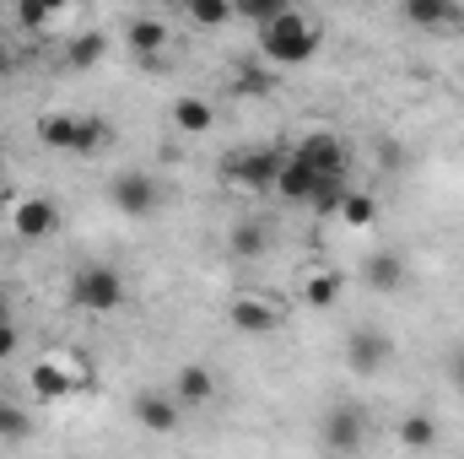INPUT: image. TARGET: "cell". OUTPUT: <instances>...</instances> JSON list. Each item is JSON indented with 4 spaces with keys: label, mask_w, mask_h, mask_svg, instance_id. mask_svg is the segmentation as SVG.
<instances>
[{
    "label": "cell",
    "mask_w": 464,
    "mask_h": 459,
    "mask_svg": "<svg viewBox=\"0 0 464 459\" xmlns=\"http://www.w3.org/2000/svg\"><path fill=\"white\" fill-rule=\"evenodd\" d=\"M319 44H324L319 22L308 11H297V5H286L270 27H259V54L270 65H308L319 54Z\"/></svg>",
    "instance_id": "6da1fadb"
},
{
    "label": "cell",
    "mask_w": 464,
    "mask_h": 459,
    "mask_svg": "<svg viewBox=\"0 0 464 459\" xmlns=\"http://www.w3.org/2000/svg\"><path fill=\"white\" fill-rule=\"evenodd\" d=\"M65 303H71L76 314H114L119 303H124V276H119V265H109V259L76 265V270H71V287H65Z\"/></svg>",
    "instance_id": "7a4b0ae2"
},
{
    "label": "cell",
    "mask_w": 464,
    "mask_h": 459,
    "mask_svg": "<svg viewBox=\"0 0 464 459\" xmlns=\"http://www.w3.org/2000/svg\"><path fill=\"white\" fill-rule=\"evenodd\" d=\"M281 162H286L281 146H243V151H227V157H222V173H227V184H237V190L265 195V190H276Z\"/></svg>",
    "instance_id": "3957f363"
},
{
    "label": "cell",
    "mask_w": 464,
    "mask_h": 459,
    "mask_svg": "<svg viewBox=\"0 0 464 459\" xmlns=\"http://www.w3.org/2000/svg\"><path fill=\"white\" fill-rule=\"evenodd\" d=\"M109 200H114L119 217L146 222V217L162 211V184H157V173H146V168H124V173H114V184H109Z\"/></svg>",
    "instance_id": "277c9868"
},
{
    "label": "cell",
    "mask_w": 464,
    "mask_h": 459,
    "mask_svg": "<svg viewBox=\"0 0 464 459\" xmlns=\"http://www.w3.org/2000/svg\"><path fill=\"white\" fill-rule=\"evenodd\" d=\"M286 157H292V162H303L319 184H324V179H346V168H351L346 141H341L335 130H308V135H303Z\"/></svg>",
    "instance_id": "5b68a950"
},
{
    "label": "cell",
    "mask_w": 464,
    "mask_h": 459,
    "mask_svg": "<svg viewBox=\"0 0 464 459\" xmlns=\"http://www.w3.org/2000/svg\"><path fill=\"white\" fill-rule=\"evenodd\" d=\"M367 411L356 405V400H341V405H330L324 411V422H319V438H324V449L330 454H362V444H367Z\"/></svg>",
    "instance_id": "8992f818"
},
{
    "label": "cell",
    "mask_w": 464,
    "mask_h": 459,
    "mask_svg": "<svg viewBox=\"0 0 464 459\" xmlns=\"http://www.w3.org/2000/svg\"><path fill=\"white\" fill-rule=\"evenodd\" d=\"M130 416H135L151 438H173L179 422H184V405L173 400V389H140V395L130 400Z\"/></svg>",
    "instance_id": "52a82bcc"
},
{
    "label": "cell",
    "mask_w": 464,
    "mask_h": 459,
    "mask_svg": "<svg viewBox=\"0 0 464 459\" xmlns=\"http://www.w3.org/2000/svg\"><path fill=\"white\" fill-rule=\"evenodd\" d=\"M227 325L237 330V336H248V341H265V336L281 330V308H276L270 298H232Z\"/></svg>",
    "instance_id": "ba28073f"
},
{
    "label": "cell",
    "mask_w": 464,
    "mask_h": 459,
    "mask_svg": "<svg viewBox=\"0 0 464 459\" xmlns=\"http://www.w3.org/2000/svg\"><path fill=\"white\" fill-rule=\"evenodd\" d=\"M394 356V346L383 330H351L346 336V367L356 378H372V373H383V362Z\"/></svg>",
    "instance_id": "9c48e42d"
},
{
    "label": "cell",
    "mask_w": 464,
    "mask_h": 459,
    "mask_svg": "<svg viewBox=\"0 0 464 459\" xmlns=\"http://www.w3.org/2000/svg\"><path fill=\"white\" fill-rule=\"evenodd\" d=\"M168 389H173V400H179L184 411H195V405H211V400H217V373H211L206 362H184Z\"/></svg>",
    "instance_id": "30bf717a"
},
{
    "label": "cell",
    "mask_w": 464,
    "mask_h": 459,
    "mask_svg": "<svg viewBox=\"0 0 464 459\" xmlns=\"http://www.w3.org/2000/svg\"><path fill=\"white\" fill-rule=\"evenodd\" d=\"M11 217H16V238H27V243H38V238L60 232V206H54V200H44V195L16 200V206H11Z\"/></svg>",
    "instance_id": "8fae6325"
},
{
    "label": "cell",
    "mask_w": 464,
    "mask_h": 459,
    "mask_svg": "<svg viewBox=\"0 0 464 459\" xmlns=\"http://www.w3.org/2000/svg\"><path fill=\"white\" fill-rule=\"evenodd\" d=\"M362 276H367V287H372V292H400V287H405V254L378 249V254H367Z\"/></svg>",
    "instance_id": "7c38bea8"
},
{
    "label": "cell",
    "mask_w": 464,
    "mask_h": 459,
    "mask_svg": "<svg viewBox=\"0 0 464 459\" xmlns=\"http://www.w3.org/2000/svg\"><path fill=\"white\" fill-rule=\"evenodd\" d=\"M400 16H405L411 27H459L464 5H454V0H405Z\"/></svg>",
    "instance_id": "4fadbf2b"
},
{
    "label": "cell",
    "mask_w": 464,
    "mask_h": 459,
    "mask_svg": "<svg viewBox=\"0 0 464 459\" xmlns=\"http://www.w3.org/2000/svg\"><path fill=\"white\" fill-rule=\"evenodd\" d=\"M265 249H270V228H265V222H254V217H248V222H232V232H227L232 259H259Z\"/></svg>",
    "instance_id": "5bb4252c"
},
{
    "label": "cell",
    "mask_w": 464,
    "mask_h": 459,
    "mask_svg": "<svg viewBox=\"0 0 464 459\" xmlns=\"http://www.w3.org/2000/svg\"><path fill=\"white\" fill-rule=\"evenodd\" d=\"M314 190H319V179H314L303 162H292V157H286V162H281V179H276V195H281V200H292V206H308V200H314Z\"/></svg>",
    "instance_id": "9a60e30c"
},
{
    "label": "cell",
    "mask_w": 464,
    "mask_h": 459,
    "mask_svg": "<svg viewBox=\"0 0 464 459\" xmlns=\"http://www.w3.org/2000/svg\"><path fill=\"white\" fill-rule=\"evenodd\" d=\"M124 44H130L135 54H157V49L168 44V22H162V16H130Z\"/></svg>",
    "instance_id": "2e32d148"
},
{
    "label": "cell",
    "mask_w": 464,
    "mask_h": 459,
    "mask_svg": "<svg viewBox=\"0 0 464 459\" xmlns=\"http://www.w3.org/2000/svg\"><path fill=\"white\" fill-rule=\"evenodd\" d=\"M211 124H217V109H211L206 98H189V93H184V98L173 103V130H184V135H206Z\"/></svg>",
    "instance_id": "e0dca14e"
},
{
    "label": "cell",
    "mask_w": 464,
    "mask_h": 459,
    "mask_svg": "<svg viewBox=\"0 0 464 459\" xmlns=\"http://www.w3.org/2000/svg\"><path fill=\"white\" fill-rule=\"evenodd\" d=\"M114 141V124L103 114H76V157H98Z\"/></svg>",
    "instance_id": "ac0fdd59"
},
{
    "label": "cell",
    "mask_w": 464,
    "mask_h": 459,
    "mask_svg": "<svg viewBox=\"0 0 464 459\" xmlns=\"http://www.w3.org/2000/svg\"><path fill=\"white\" fill-rule=\"evenodd\" d=\"M341 287H346V281H341L335 270H308V276H303V303H308V308H335V303H341Z\"/></svg>",
    "instance_id": "d6986e66"
},
{
    "label": "cell",
    "mask_w": 464,
    "mask_h": 459,
    "mask_svg": "<svg viewBox=\"0 0 464 459\" xmlns=\"http://www.w3.org/2000/svg\"><path fill=\"white\" fill-rule=\"evenodd\" d=\"M76 384H71V373H65V362L60 356H44L38 367H33V395H44V400H54V395H71Z\"/></svg>",
    "instance_id": "ffe728a7"
},
{
    "label": "cell",
    "mask_w": 464,
    "mask_h": 459,
    "mask_svg": "<svg viewBox=\"0 0 464 459\" xmlns=\"http://www.w3.org/2000/svg\"><path fill=\"white\" fill-rule=\"evenodd\" d=\"M38 146H49V151H76V114H44L38 119Z\"/></svg>",
    "instance_id": "44dd1931"
},
{
    "label": "cell",
    "mask_w": 464,
    "mask_h": 459,
    "mask_svg": "<svg viewBox=\"0 0 464 459\" xmlns=\"http://www.w3.org/2000/svg\"><path fill=\"white\" fill-rule=\"evenodd\" d=\"M394 438H400L405 449H432V444H438V422H432L427 411H411V416H400Z\"/></svg>",
    "instance_id": "7402d4cb"
},
{
    "label": "cell",
    "mask_w": 464,
    "mask_h": 459,
    "mask_svg": "<svg viewBox=\"0 0 464 459\" xmlns=\"http://www.w3.org/2000/svg\"><path fill=\"white\" fill-rule=\"evenodd\" d=\"M341 222H346V228H372V222H378V195L351 190L346 200H341Z\"/></svg>",
    "instance_id": "603a6c76"
},
{
    "label": "cell",
    "mask_w": 464,
    "mask_h": 459,
    "mask_svg": "<svg viewBox=\"0 0 464 459\" xmlns=\"http://www.w3.org/2000/svg\"><path fill=\"white\" fill-rule=\"evenodd\" d=\"M22 438H33V416L0 395V444H22Z\"/></svg>",
    "instance_id": "cb8c5ba5"
},
{
    "label": "cell",
    "mask_w": 464,
    "mask_h": 459,
    "mask_svg": "<svg viewBox=\"0 0 464 459\" xmlns=\"http://www.w3.org/2000/svg\"><path fill=\"white\" fill-rule=\"evenodd\" d=\"M281 11H286V0H237V5H232V16H243V22H254V27H270Z\"/></svg>",
    "instance_id": "d4e9b609"
},
{
    "label": "cell",
    "mask_w": 464,
    "mask_h": 459,
    "mask_svg": "<svg viewBox=\"0 0 464 459\" xmlns=\"http://www.w3.org/2000/svg\"><path fill=\"white\" fill-rule=\"evenodd\" d=\"M103 49H109V44H103V33H82V38H71V65H76V71H87V65H98V60H103Z\"/></svg>",
    "instance_id": "484cf974"
},
{
    "label": "cell",
    "mask_w": 464,
    "mask_h": 459,
    "mask_svg": "<svg viewBox=\"0 0 464 459\" xmlns=\"http://www.w3.org/2000/svg\"><path fill=\"white\" fill-rule=\"evenodd\" d=\"M189 22H200V27H222V22H232V5H222V0H195V5H189Z\"/></svg>",
    "instance_id": "4316f807"
},
{
    "label": "cell",
    "mask_w": 464,
    "mask_h": 459,
    "mask_svg": "<svg viewBox=\"0 0 464 459\" xmlns=\"http://www.w3.org/2000/svg\"><path fill=\"white\" fill-rule=\"evenodd\" d=\"M16 22H22V27H49V22H60V11H54V5H22Z\"/></svg>",
    "instance_id": "83f0119b"
},
{
    "label": "cell",
    "mask_w": 464,
    "mask_h": 459,
    "mask_svg": "<svg viewBox=\"0 0 464 459\" xmlns=\"http://www.w3.org/2000/svg\"><path fill=\"white\" fill-rule=\"evenodd\" d=\"M16 346H22L16 319H0V362H11V356H16Z\"/></svg>",
    "instance_id": "f1b7e54d"
},
{
    "label": "cell",
    "mask_w": 464,
    "mask_h": 459,
    "mask_svg": "<svg viewBox=\"0 0 464 459\" xmlns=\"http://www.w3.org/2000/svg\"><path fill=\"white\" fill-rule=\"evenodd\" d=\"M237 82H243V87H237V93H248V98H254V93H265V87H270V76H265V71H243V76H237Z\"/></svg>",
    "instance_id": "f546056e"
},
{
    "label": "cell",
    "mask_w": 464,
    "mask_h": 459,
    "mask_svg": "<svg viewBox=\"0 0 464 459\" xmlns=\"http://www.w3.org/2000/svg\"><path fill=\"white\" fill-rule=\"evenodd\" d=\"M449 378H454V389L464 395V351H454V356H449Z\"/></svg>",
    "instance_id": "4dcf8cb0"
},
{
    "label": "cell",
    "mask_w": 464,
    "mask_h": 459,
    "mask_svg": "<svg viewBox=\"0 0 464 459\" xmlns=\"http://www.w3.org/2000/svg\"><path fill=\"white\" fill-rule=\"evenodd\" d=\"M0 319H11V308H5V292H0Z\"/></svg>",
    "instance_id": "1f68e13d"
},
{
    "label": "cell",
    "mask_w": 464,
    "mask_h": 459,
    "mask_svg": "<svg viewBox=\"0 0 464 459\" xmlns=\"http://www.w3.org/2000/svg\"><path fill=\"white\" fill-rule=\"evenodd\" d=\"M0 179H5V162H0Z\"/></svg>",
    "instance_id": "d6a6232c"
}]
</instances>
